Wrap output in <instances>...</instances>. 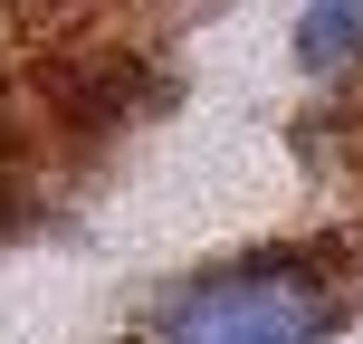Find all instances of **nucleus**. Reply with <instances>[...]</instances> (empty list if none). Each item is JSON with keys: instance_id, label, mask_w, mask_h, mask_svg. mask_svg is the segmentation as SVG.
Instances as JSON below:
<instances>
[{"instance_id": "f257e3e1", "label": "nucleus", "mask_w": 363, "mask_h": 344, "mask_svg": "<svg viewBox=\"0 0 363 344\" xmlns=\"http://www.w3.org/2000/svg\"><path fill=\"white\" fill-rule=\"evenodd\" d=\"M345 335V296L306 258H239L211 268L163 306L153 344H335Z\"/></svg>"}, {"instance_id": "f03ea898", "label": "nucleus", "mask_w": 363, "mask_h": 344, "mask_svg": "<svg viewBox=\"0 0 363 344\" xmlns=\"http://www.w3.org/2000/svg\"><path fill=\"white\" fill-rule=\"evenodd\" d=\"M354 48H363V0H306V19H296V57L325 77V67H345Z\"/></svg>"}]
</instances>
